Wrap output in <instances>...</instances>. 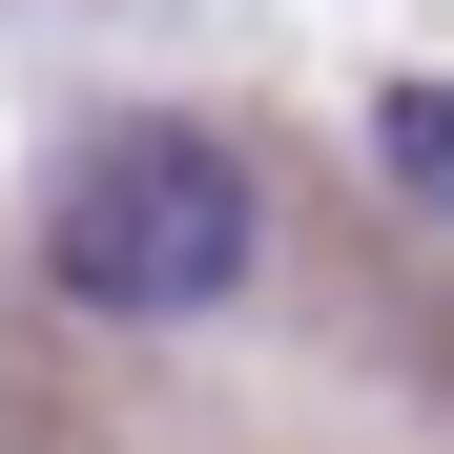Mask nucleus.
Wrapping results in <instances>:
<instances>
[{"instance_id":"1","label":"nucleus","mask_w":454,"mask_h":454,"mask_svg":"<svg viewBox=\"0 0 454 454\" xmlns=\"http://www.w3.org/2000/svg\"><path fill=\"white\" fill-rule=\"evenodd\" d=\"M248 269H269V186L227 166L207 124H104L83 166H62V207H42V289L104 310V331H186Z\"/></svg>"},{"instance_id":"2","label":"nucleus","mask_w":454,"mask_h":454,"mask_svg":"<svg viewBox=\"0 0 454 454\" xmlns=\"http://www.w3.org/2000/svg\"><path fill=\"white\" fill-rule=\"evenodd\" d=\"M372 145H393V186L454 227V83H393V104H372Z\"/></svg>"}]
</instances>
